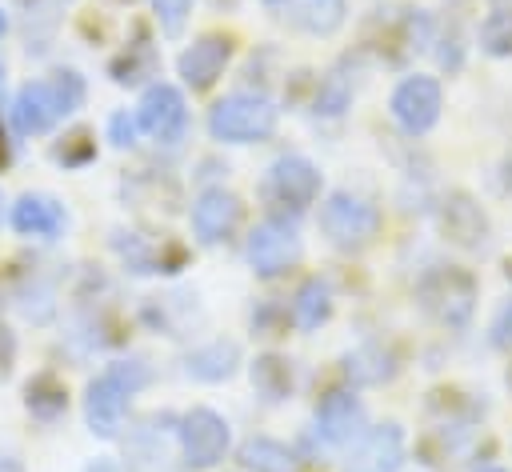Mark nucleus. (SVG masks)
<instances>
[{"label": "nucleus", "mask_w": 512, "mask_h": 472, "mask_svg": "<svg viewBox=\"0 0 512 472\" xmlns=\"http://www.w3.org/2000/svg\"><path fill=\"white\" fill-rule=\"evenodd\" d=\"M84 104V80L72 68H60L44 80H28L12 100V124L20 136H44L52 132L68 112Z\"/></svg>", "instance_id": "nucleus-1"}, {"label": "nucleus", "mask_w": 512, "mask_h": 472, "mask_svg": "<svg viewBox=\"0 0 512 472\" xmlns=\"http://www.w3.org/2000/svg\"><path fill=\"white\" fill-rule=\"evenodd\" d=\"M476 292H480L476 276L468 268H460V264H436L416 284V296H420L424 312L436 324H444L448 332L468 328V320L476 312Z\"/></svg>", "instance_id": "nucleus-2"}, {"label": "nucleus", "mask_w": 512, "mask_h": 472, "mask_svg": "<svg viewBox=\"0 0 512 472\" xmlns=\"http://www.w3.org/2000/svg\"><path fill=\"white\" fill-rule=\"evenodd\" d=\"M276 104L268 96H252V92H232L224 100L212 104L208 112V132L220 144H256L268 140L276 132Z\"/></svg>", "instance_id": "nucleus-3"}, {"label": "nucleus", "mask_w": 512, "mask_h": 472, "mask_svg": "<svg viewBox=\"0 0 512 472\" xmlns=\"http://www.w3.org/2000/svg\"><path fill=\"white\" fill-rule=\"evenodd\" d=\"M260 196H264L268 208L296 216L320 196V172H316V164L308 156H296V152L276 156L268 164L264 180H260Z\"/></svg>", "instance_id": "nucleus-4"}, {"label": "nucleus", "mask_w": 512, "mask_h": 472, "mask_svg": "<svg viewBox=\"0 0 512 472\" xmlns=\"http://www.w3.org/2000/svg\"><path fill=\"white\" fill-rule=\"evenodd\" d=\"M320 228L328 244L352 252V248H364L380 232V208L356 192H332L320 208Z\"/></svg>", "instance_id": "nucleus-5"}, {"label": "nucleus", "mask_w": 512, "mask_h": 472, "mask_svg": "<svg viewBox=\"0 0 512 472\" xmlns=\"http://www.w3.org/2000/svg\"><path fill=\"white\" fill-rule=\"evenodd\" d=\"M244 256H248V264H252L256 276H264V280L268 276H280L284 268H292L300 260V232L288 220L272 216V220H264V224H256L248 232Z\"/></svg>", "instance_id": "nucleus-6"}, {"label": "nucleus", "mask_w": 512, "mask_h": 472, "mask_svg": "<svg viewBox=\"0 0 512 472\" xmlns=\"http://www.w3.org/2000/svg\"><path fill=\"white\" fill-rule=\"evenodd\" d=\"M180 452L188 468H212L228 452V420L212 408H192L180 416Z\"/></svg>", "instance_id": "nucleus-7"}, {"label": "nucleus", "mask_w": 512, "mask_h": 472, "mask_svg": "<svg viewBox=\"0 0 512 472\" xmlns=\"http://www.w3.org/2000/svg\"><path fill=\"white\" fill-rule=\"evenodd\" d=\"M440 108H444V96H440V84L432 76H404L392 92V120L408 132V136H424L436 120H440Z\"/></svg>", "instance_id": "nucleus-8"}, {"label": "nucleus", "mask_w": 512, "mask_h": 472, "mask_svg": "<svg viewBox=\"0 0 512 472\" xmlns=\"http://www.w3.org/2000/svg\"><path fill=\"white\" fill-rule=\"evenodd\" d=\"M136 124H140L152 140H160V144H180L184 132H188V108H184L180 88H172V84H152V88H144L140 108H136Z\"/></svg>", "instance_id": "nucleus-9"}, {"label": "nucleus", "mask_w": 512, "mask_h": 472, "mask_svg": "<svg viewBox=\"0 0 512 472\" xmlns=\"http://www.w3.org/2000/svg\"><path fill=\"white\" fill-rule=\"evenodd\" d=\"M436 224H440V236H444L448 244L468 248V252L484 248V244H488V228H492V224H488V212H484L468 192H460V188L440 200Z\"/></svg>", "instance_id": "nucleus-10"}, {"label": "nucleus", "mask_w": 512, "mask_h": 472, "mask_svg": "<svg viewBox=\"0 0 512 472\" xmlns=\"http://www.w3.org/2000/svg\"><path fill=\"white\" fill-rule=\"evenodd\" d=\"M232 52H236L232 36H220V32H208V36L192 40V48H184V52H180V60H176L180 80H184L192 92H208V88L224 76V68H228V60H232Z\"/></svg>", "instance_id": "nucleus-11"}, {"label": "nucleus", "mask_w": 512, "mask_h": 472, "mask_svg": "<svg viewBox=\"0 0 512 472\" xmlns=\"http://www.w3.org/2000/svg\"><path fill=\"white\" fill-rule=\"evenodd\" d=\"M128 396H132V388H128V384H120L112 372L96 376V380L84 388V420H88V428H92L96 436L112 440V436L124 428Z\"/></svg>", "instance_id": "nucleus-12"}, {"label": "nucleus", "mask_w": 512, "mask_h": 472, "mask_svg": "<svg viewBox=\"0 0 512 472\" xmlns=\"http://www.w3.org/2000/svg\"><path fill=\"white\" fill-rule=\"evenodd\" d=\"M400 464H404V432H400V424L364 428V436L344 456V472H396Z\"/></svg>", "instance_id": "nucleus-13"}, {"label": "nucleus", "mask_w": 512, "mask_h": 472, "mask_svg": "<svg viewBox=\"0 0 512 472\" xmlns=\"http://www.w3.org/2000/svg\"><path fill=\"white\" fill-rule=\"evenodd\" d=\"M364 424H368V412H364V404L352 392H328L316 404V432L332 448L356 444L364 436Z\"/></svg>", "instance_id": "nucleus-14"}, {"label": "nucleus", "mask_w": 512, "mask_h": 472, "mask_svg": "<svg viewBox=\"0 0 512 472\" xmlns=\"http://www.w3.org/2000/svg\"><path fill=\"white\" fill-rule=\"evenodd\" d=\"M240 216H244L240 196H232L224 188H208L192 204V232L200 244H220L240 228Z\"/></svg>", "instance_id": "nucleus-15"}, {"label": "nucleus", "mask_w": 512, "mask_h": 472, "mask_svg": "<svg viewBox=\"0 0 512 472\" xmlns=\"http://www.w3.org/2000/svg\"><path fill=\"white\" fill-rule=\"evenodd\" d=\"M264 8L308 36H332L348 16L344 0H264Z\"/></svg>", "instance_id": "nucleus-16"}, {"label": "nucleus", "mask_w": 512, "mask_h": 472, "mask_svg": "<svg viewBox=\"0 0 512 472\" xmlns=\"http://www.w3.org/2000/svg\"><path fill=\"white\" fill-rule=\"evenodd\" d=\"M116 252L140 276H148V272H176L184 264V248L176 240H156V236H144V232H120L116 236Z\"/></svg>", "instance_id": "nucleus-17"}, {"label": "nucleus", "mask_w": 512, "mask_h": 472, "mask_svg": "<svg viewBox=\"0 0 512 472\" xmlns=\"http://www.w3.org/2000/svg\"><path fill=\"white\" fill-rule=\"evenodd\" d=\"M68 224V212L60 200L44 196V192H24L12 204V228L20 236H36V240H56Z\"/></svg>", "instance_id": "nucleus-18"}, {"label": "nucleus", "mask_w": 512, "mask_h": 472, "mask_svg": "<svg viewBox=\"0 0 512 472\" xmlns=\"http://www.w3.org/2000/svg\"><path fill=\"white\" fill-rule=\"evenodd\" d=\"M240 364V348L232 340H212L204 348H192L184 356V372L192 380H204V384H216V380H228Z\"/></svg>", "instance_id": "nucleus-19"}, {"label": "nucleus", "mask_w": 512, "mask_h": 472, "mask_svg": "<svg viewBox=\"0 0 512 472\" xmlns=\"http://www.w3.org/2000/svg\"><path fill=\"white\" fill-rule=\"evenodd\" d=\"M344 372L352 384H384L396 376V356L384 348V344H360L356 352H348L344 360Z\"/></svg>", "instance_id": "nucleus-20"}, {"label": "nucleus", "mask_w": 512, "mask_h": 472, "mask_svg": "<svg viewBox=\"0 0 512 472\" xmlns=\"http://www.w3.org/2000/svg\"><path fill=\"white\" fill-rule=\"evenodd\" d=\"M24 404H28V412L36 420H56L68 408V388H64V380L56 372H36L24 384Z\"/></svg>", "instance_id": "nucleus-21"}, {"label": "nucleus", "mask_w": 512, "mask_h": 472, "mask_svg": "<svg viewBox=\"0 0 512 472\" xmlns=\"http://www.w3.org/2000/svg\"><path fill=\"white\" fill-rule=\"evenodd\" d=\"M328 316H332V288H328V280L308 276V280L300 284L296 300H292V320H296L304 332H312V328H320Z\"/></svg>", "instance_id": "nucleus-22"}, {"label": "nucleus", "mask_w": 512, "mask_h": 472, "mask_svg": "<svg viewBox=\"0 0 512 472\" xmlns=\"http://www.w3.org/2000/svg\"><path fill=\"white\" fill-rule=\"evenodd\" d=\"M240 464L252 472H296V456L288 444L272 436H248L240 444Z\"/></svg>", "instance_id": "nucleus-23"}, {"label": "nucleus", "mask_w": 512, "mask_h": 472, "mask_svg": "<svg viewBox=\"0 0 512 472\" xmlns=\"http://www.w3.org/2000/svg\"><path fill=\"white\" fill-rule=\"evenodd\" d=\"M252 388L264 396V400H288L292 396V364L284 356H256L252 364Z\"/></svg>", "instance_id": "nucleus-24"}, {"label": "nucleus", "mask_w": 512, "mask_h": 472, "mask_svg": "<svg viewBox=\"0 0 512 472\" xmlns=\"http://www.w3.org/2000/svg\"><path fill=\"white\" fill-rule=\"evenodd\" d=\"M348 104H352V76H348V64H336V68L316 84L312 108H316L320 116H340Z\"/></svg>", "instance_id": "nucleus-25"}, {"label": "nucleus", "mask_w": 512, "mask_h": 472, "mask_svg": "<svg viewBox=\"0 0 512 472\" xmlns=\"http://www.w3.org/2000/svg\"><path fill=\"white\" fill-rule=\"evenodd\" d=\"M156 72V52L140 40V44H128V52H120L112 60V80L116 84H140L144 76Z\"/></svg>", "instance_id": "nucleus-26"}, {"label": "nucleus", "mask_w": 512, "mask_h": 472, "mask_svg": "<svg viewBox=\"0 0 512 472\" xmlns=\"http://www.w3.org/2000/svg\"><path fill=\"white\" fill-rule=\"evenodd\" d=\"M480 48L488 56H512V8H496L480 24Z\"/></svg>", "instance_id": "nucleus-27"}, {"label": "nucleus", "mask_w": 512, "mask_h": 472, "mask_svg": "<svg viewBox=\"0 0 512 472\" xmlns=\"http://www.w3.org/2000/svg\"><path fill=\"white\" fill-rule=\"evenodd\" d=\"M52 156L64 164V168H84L92 156H96V140L88 128H76L72 136H64V144L52 148Z\"/></svg>", "instance_id": "nucleus-28"}, {"label": "nucleus", "mask_w": 512, "mask_h": 472, "mask_svg": "<svg viewBox=\"0 0 512 472\" xmlns=\"http://www.w3.org/2000/svg\"><path fill=\"white\" fill-rule=\"evenodd\" d=\"M152 12L164 28V36H180L184 24H188V12H192V0H152Z\"/></svg>", "instance_id": "nucleus-29"}, {"label": "nucleus", "mask_w": 512, "mask_h": 472, "mask_svg": "<svg viewBox=\"0 0 512 472\" xmlns=\"http://www.w3.org/2000/svg\"><path fill=\"white\" fill-rule=\"evenodd\" d=\"M108 372H112L120 384H128L132 392H140V388L148 384V376H152L144 360H116V364H108Z\"/></svg>", "instance_id": "nucleus-30"}, {"label": "nucleus", "mask_w": 512, "mask_h": 472, "mask_svg": "<svg viewBox=\"0 0 512 472\" xmlns=\"http://www.w3.org/2000/svg\"><path fill=\"white\" fill-rule=\"evenodd\" d=\"M136 128H140V124H136L128 112H116V116L108 120V140H112L116 148H132V144H136Z\"/></svg>", "instance_id": "nucleus-31"}, {"label": "nucleus", "mask_w": 512, "mask_h": 472, "mask_svg": "<svg viewBox=\"0 0 512 472\" xmlns=\"http://www.w3.org/2000/svg\"><path fill=\"white\" fill-rule=\"evenodd\" d=\"M492 344L496 348H512V300L500 308V316L492 324Z\"/></svg>", "instance_id": "nucleus-32"}, {"label": "nucleus", "mask_w": 512, "mask_h": 472, "mask_svg": "<svg viewBox=\"0 0 512 472\" xmlns=\"http://www.w3.org/2000/svg\"><path fill=\"white\" fill-rule=\"evenodd\" d=\"M12 364H16V336L0 324V380L12 372Z\"/></svg>", "instance_id": "nucleus-33"}, {"label": "nucleus", "mask_w": 512, "mask_h": 472, "mask_svg": "<svg viewBox=\"0 0 512 472\" xmlns=\"http://www.w3.org/2000/svg\"><path fill=\"white\" fill-rule=\"evenodd\" d=\"M84 472H124V464H120V460H112V456H100V460H92Z\"/></svg>", "instance_id": "nucleus-34"}, {"label": "nucleus", "mask_w": 512, "mask_h": 472, "mask_svg": "<svg viewBox=\"0 0 512 472\" xmlns=\"http://www.w3.org/2000/svg\"><path fill=\"white\" fill-rule=\"evenodd\" d=\"M8 160H12V140L4 132V120H0V168H8Z\"/></svg>", "instance_id": "nucleus-35"}, {"label": "nucleus", "mask_w": 512, "mask_h": 472, "mask_svg": "<svg viewBox=\"0 0 512 472\" xmlns=\"http://www.w3.org/2000/svg\"><path fill=\"white\" fill-rule=\"evenodd\" d=\"M0 472H24V464L16 456H0Z\"/></svg>", "instance_id": "nucleus-36"}, {"label": "nucleus", "mask_w": 512, "mask_h": 472, "mask_svg": "<svg viewBox=\"0 0 512 472\" xmlns=\"http://www.w3.org/2000/svg\"><path fill=\"white\" fill-rule=\"evenodd\" d=\"M8 32V16H4V8H0V36Z\"/></svg>", "instance_id": "nucleus-37"}, {"label": "nucleus", "mask_w": 512, "mask_h": 472, "mask_svg": "<svg viewBox=\"0 0 512 472\" xmlns=\"http://www.w3.org/2000/svg\"><path fill=\"white\" fill-rule=\"evenodd\" d=\"M504 384H508V392H512V364H508V372H504Z\"/></svg>", "instance_id": "nucleus-38"}, {"label": "nucleus", "mask_w": 512, "mask_h": 472, "mask_svg": "<svg viewBox=\"0 0 512 472\" xmlns=\"http://www.w3.org/2000/svg\"><path fill=\"white\" fill-rule=\"evenodd\" d=\"M0 80H4V60H0Z\"/></svg>", "instance_id": "nucleus-39"}, {"label": "nucleus", "mask_w": 512, "mask_h": 472, "mask_svg": "<svg viewBox=\"0 0 512 472\" xmlns=\"http://www.w3.org/2000/svg\"><path fill=\"white\" fill-rule=\"evenodd\" d=\"M484 472H500V468H484Z\"/></svg>", "instance_id": "nucleus-40"}, {"label": "nucleus", "mask_w": 512, "mask_h": 472, "mask_svg": "<svg viewBox=\"0 0 512 472\" xmlns=\"http://www.w3.org/2000/svg\"><path fill=\"white\" fill-rule=\"evenodd\" d=\"M0 204H4V200H0Z\"/></svg>", "instance_id": "nucleus-41"}, {"label": "nucleus", "mask_w": 512, "mask_h": 472, "mask_svg": "<svg viewBox=\"0 0 512 472\" xmlns=\"http://www.w3.org/2000/svg\"><path fill=\"white\" fill-rule=\"evenodd\" d=\"M508 272H512V268H508Z\"/></svg>", "instance_id": "nucleus-42"}]
</instances>
